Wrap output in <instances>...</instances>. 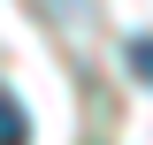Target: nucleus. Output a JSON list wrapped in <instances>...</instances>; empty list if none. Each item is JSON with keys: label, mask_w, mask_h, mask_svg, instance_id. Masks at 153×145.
<instances>
[{"label": "nucleus", "mask_w": 153, "mask_h": 145, "mask_svg": "<svg viewBox=\"0 0 153 145\" xmlns=\"http://www.w3.org/2000/svg\"><path fill=\"white\" fill-rule=\"evenodd\" d=\"M0 145H31V122H23L16 92H0Z\"/></svg>", "instance_id": "f257e3e1"}, {"label": "nucleus", "mask_w": 153, "mask_h": 145, "mask_svg": "<svg viewBox=\"0 0 153 145\" xmlns=\"http://www.w3.org/2000/svg\"><path fill=\"white\" fill-rule=\"evenodd\" d=\"M130 69H138V76L153 84V38H130Z\"/></svg>", "instance_id": "f03ea898"}]
</instances>
